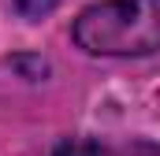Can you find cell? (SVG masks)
<instances>
[{
	"label": "cell",
	"instance_id": "2",
	"mask_svg": "<svg viewBox=\"0 0 160 156\" xmlns=\"http://www.w3.org/2000/svg\"><path fill=\"white\" fill-rule=\"evenodd\" d=\"M11 4H15V11L22 19H45L48 11H56L60 0H11Z\"/></svg>",
	"mask_w": 160,
	"mask_h": 156
},
{
	"label": "cell",
	"instance_id": "1",
	"mask_svg": "<svg viewBox=\"0 0 160 156\" xmlns=\"http://www.w3.org/2000/svg\"><path fill=\"white\" fill-rule=\"evenodd\" d=\"M75 41L89 56L160 52V0H97L75 19Z\"/></svg>",
	"mask_w": 160,
	"mask_h": 156
}]
</instances>
